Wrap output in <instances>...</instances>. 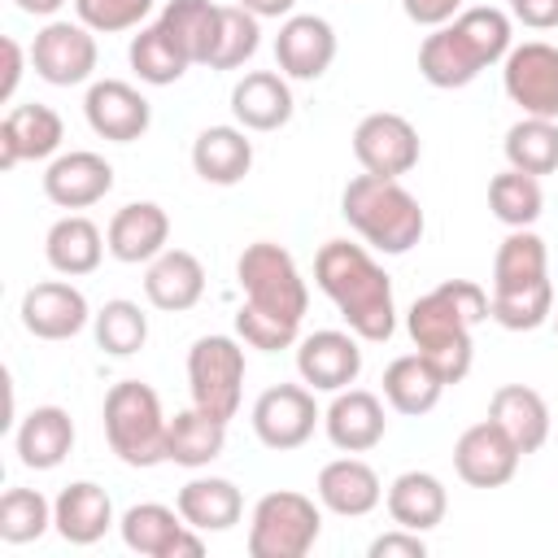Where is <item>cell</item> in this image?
Segmentation results:
<instances>
[{
	"mask_svg": "<svg viewBox=\"0 0 558 558\" xmlns=\"http://www.w3.org/2000/svg\"><path fill=\"white\" fill-rule=\"evenodd\" d=\"M384 506H388V519H392L397 527L432 532V527L445 523L449 493H445V484H440L432 471H401V475L388 484Z\"/></svg>",
	"mask_w": 558,
	"mask_h": 558,
	"instance_id": "f546056e",
	"label": "cell"
},
{
	"mask_svg": "<svg viewBox=\"0 0 558 558\" xmlns=\"http://www.w3.org/2000/svg\"><path fill=\"white\" fill-rule=\"evenodd\" d=\"M61 140H65V122L52 105H39V100L13 105L0 118V170H13L22 161L57 157Z\"/></svg>",
	"mask_w": 558,
	"mask_h": 558,
	"instance_id": "e0dca14e",
	"label": "cell"
},
{
	"mask_svg": "<svg viewBox=\"0 0 558 558\" xmlns=\"http://www.w3.org/2000/svg\"><path fill=\"white\" fill-rule=\"evenodd\" d=\"M109 187H113V166L92 148L57 153L44 170V196L57 209H87V205L105 201Z\"/></svg>",
	"mask_w": 558,
	"mask_h": 558,
	"instance_id": "d6986e66",
	"label": "cell"
},
{
	"mask_svg": "<svg viewBox=\"0 0 558 558\" xmlns=\"http://www.w3.org/2000/svg\"><path fill=\"white\" fill-rule=\"evenodd\" d=\"M318 423H323V410L310 384H275L253 401V432L275 453L301 449Z\"/></svg>",
	"mask_w": 558,
	"mask_h": 558,
	"instance_id": "30bf717a",
	"label": "cell"
},
{
	"mask_svg": "<svg viewBox=\"0 0 558 558\" xmlns=\"http://www.w3.org/2000/svg\"><path fill=\"white\" fill-rule=\"evenodd\" d=\"M126 61H131L135 78L148 83V87H170V83H179V78L187 74V65H192L157 22H153V26H140V35H131Z\"/></svg>",
	"mask_w": 558,
	"mask_h": 558,
	"instance_id": "8d00e7d4",
	"label": "cell"
},
{
	"mask_svg": "<svg viewBox=\"0 0 558 558\" xmlns=\"http://www.w3.org/2000/svg\"><path fill=\"white\" fill-rule=\"evenodd\" d=\"M105 440L109 449L126 462V466H157L166 462V410H161V397L140 384V379H122L105 392Z\"/></svg>",
	"mask_w": 558,
	"mask_h": 558,
	"instance_id": "8992f818",
	"label": "cell"
},
{
	"mask_svg": "<svg viewBox=\"0 0 558 558\" xmlns=\"http://www.w3.org/2000/svg\"><path fill=\"white\" fill-rule=\"evenodd\" d=\"M296 375L314 392H340L362 375V349L353 331H314L296 340Z\"/></svg>",
	"mask_w": 558,
	"mask_h": 558,
	"instance_id": "ac0fdd59",
	"label": "cell"
},
{
	"mask_svg": "<svg viewBox=\"0 0 558 558\" xmlns=\"http://www.w3.org/2000/svg\"><path fill=\"white\" fill-rule=\"evenodd\" d=\"M554 314V283H532L519 292H493V310L488 318L501 323L506 331H536L541 323H549Z\"/></svg>",
	"mask_w": 558,
	"mask_h": 558,
	"instance_id": "b9f144b4",
	"label": "cell"
},
{
	"mask_svg": "<svg viewBox=\"0 0 558 558\" xmlns=\"http://www.w3.org/2000/svg\"><path fill=\"white\" fill-rule=\"evenodd\" d=\"M144 296L161 314H183L205 296V266L187 248H166L144 270Z\"/></svg>",
	"mask_w": 558,
	"mask_h": 558,
	"instance_id": "603a6c76",
	"label": "cell"
},
{
	"mask_svg": "<svg viewBox=\"0 0 558 558\" xmlns=\"http://www.w3.org/2000/svg\"><path fill=\"white\" fill-rule=\"evenodd\" d=\"M510 17L532 31H549L558 26V0H510Z\"/></svg>",
	"mask_w": 558,
	"mask_h": 558,
	"instance_id": "7dc6e473",
	"label": "cell"
},
{
	"mask_svg": "<svg viewBox=\"0 0 558 558\" xmlns=\"http://www.w3.org/2000/svg\"><path fill=\"white\" fill-rule=\"evenodd\" d=\"M157 0H74V17L96 31V35H118V31H135Z\"/></svg>",
	"mask_w": 558,
	"mask_h": 558,
	"instance_id": "ee69618b",
	"label": "cell"
},
{
	"mask_svg": "<svg viewBox=\"0 0 558 558\" xmlns=\"http://www.w3.org/2000/svg\"><path fill=\"white\" fill-rule=\"evenodd\" d=\"M510 35H514L510 13L493 9V4L462 9L453 22L432 26V35L418 44V74H423L432 87H440V92L466 87V83H475L488 65L506 61V52L514 48Z\"/></svg>",
	"mask_w": 558,
	"mask_h": 558,
	"instance_id": "277c9868",
	"label": "cell"
},
{
	"mask_svg": "<svg viewBox=\"0 0 558 558\" xmlns=\"http://www.w3.org/2000/svg\"><path fill=\"white\" fill-rule=\"evenodd\" d=\"M227 445V418L201 410V405H187V410H174L170 427H166V462L174 466H209Z\"/></svg>",
	"mask_w": 558,
	"mask_h": 558,
	"instance_id": "d6a6232c",
	"label": "cell"
},
{
	"mask_svg": "<svg viewBox=\"0 0 558 558\" xmlns=\"http://www.w3.org/2000/svg\"><path fill=\"white\" fill-rule=\"evenodd\" d=\"M240 9H248L253 17H292L296 0H235Z\"/></svg>",
	"mask_w": 558,
	"mask_h": 558,
	"instance_id": "681fc988",
	"label": "cell"
},
{
	"mask_svg": "<svg viewBox=\"0 0 558 558\" xmlns=\"http://www.w3.org/2000/svg\"><path fill=\"white\" fill-rule=\"evenodd\" d=\"M262 44V17H253L240 4H222V35L209 57V70H240Z\"/></svg>",
	"mask_w": 558,
	"mask_h": 558,
	"instance_id": "7bdbcfd3",
	"label": "cell"
},
{
	"mask_svg": "<svg viewBox=\"0 0 558 558\" xmlns=\"http://www.w3.org/2000/svg\"><path fill=\"white\" fill-rule=\"evenodd\" d=\"M105 244H109V257L126 266H140V262L148 266L157 253L170 248V214L157 201H131L109 218Z\"/></svg>",
	"mask_w": 558,
	"mask_h": 558,
	"instance_id": "ffe728a7",
	"label": "cell"
},
{
	"mask_svg": "<svg viewBox=\"0 0 558 558\" xmlns=\"http://www.w3.org/2000/svg\"><path fill=\"white\" fill-rule=\"evenodd\" d=\"M445 388H449L445 375L418 349L414 353H401V357H392L384 366V401L397 414H405V418H418V414L436 410V401H440Z\"/></svg>",
	"mask_w": 558,
	"mask_h": 558,
	"instance_id": "1f68e13d",
	"label": "cell"
},
{
	"mask_svg": "<svg viewBox=\"0 0 558 558\" xmlns=\"http://www.w3.org/2000/svg\"><path fill=\"white\" fill-rule=\"evenodd\" d=\"M340 214L366 240V248L388 253V257L410 253L427 231L418 196L401 179H384V174H366V170L344 183Z\"/></svg>",
	"mask_w": 558,
	"mask_h": 558,
	"instance_id": "5b68a950",
	"label": "cell"
},
{
	"mask_svg": "<svg viewBox=\"0 0 558 558\" xmlns=\"http://www.w3.org/2000/svg\"><path fill=\"white\" fill-rule=\"evenodd\" d=\"M92 331H96V344L109 353V357H131L144 349L148 340V314L126 301V296H113L105 301L96 314H92Z\"/></svg>",
	"mask_w": 558,
	"mask_h": 558,
	"instance_id": "ab89813d",
	"label": "cell"
},
{
	"mask_svg": "<svg viewBox=\"0 0 558 558\" xmlns=\"http://www.w3.org/2000/svg\"><path fill=\"white\" fill-rule=\"evenodd\" d=\"M22 327L35 340H70L92 323L87 296L65 279H44L22 292Z\"/></svg>",
	"mask_w": 558,
	"mask_h": 558,
	"instance_id": "2e32d148",
	"label": "cell"
},
{
	"mask_svg": "<svg viewBox=\"0 0 558 558\" xmlns=\"http://www.w3.org/2000/svg\"><path fill=\"white\" fill-rule=\"evenodd\" d=\"M323 427H327V440L340 453H366L388 432L384 401L375 392H366V388H340L331 397V405L323 410Z\"/></svg>",
	"mask_w": 558,
	"mask_h": 558,
	"instance_id": "44dd1931",
	"label": "cell"
},
{
	"mask_svg": "<svg viewBox=\"0 0 558 558\" xmlns=\"http://www.w3.org/2000/svg\"><path fill=\"white\" fill-rule=\"evenodd\" d=\"M157 26L174 39V48L192 61V65H209L218 35H222V4L214 0H166V9L157 13Z\"/></svg>",
	"mask_w": 558,
	"mask_h": 558,
	"instance_id": "4dcf8cb0",
	"label": "cell"
},
{
	"mask_svg": "<svg viewBox=\"0 0 558 558\" xmlns=\"http://www.w3.org/2000/svg\"><path fill=\"white\" fill-rule=\"evenodd\" d=\"M187 388H192V405L218 418H235L244 392V340L201 336L187 349Z\"/></svg>",
	"mask_w": 558,
	"mask_h": 558,
	"instance_id": "ba28073f",
	"label": "cell"
},
{
	"mask_svg": "<svg viewBox=\"0 0 558 558\" xmlns=\"http://www.w3.org/2000/svg\"><path fill=\"white\" fill-rule=\"evenodd\" d=\"M192 170L214 187H235L253 170V140L244 126H205L192 140Z\"/></svg>",
	"mask_w": 558,
	"mask_h": 558,
	"instance_id": "4316f807",
	"label": "cell"
},
{
	"mask_svg": "<svg viewBox=\"0 0 558 558\" xmlns=\"http://www.w3.org/2000/svg\"><path fill=\"white\" fill-rule=\"evenodd\" d=\"M96 31H87L78 17L61 22L52 17L35 39H31V70L52 83V87H78L96 74Z\"/></svg>",
	"mask_w": 558,
	"mask_h": 558,
	"instance_id": "9c48e42d",
	"label": "cell"
},
{
	"mask_svg": "<svg viewBox=\"0 0 558 558\" xmlns=\"http://www.w3.org/2000/svg\"><path fill=\"white\" fill-rule=\"evenodd\" d=\"M501 87L523 118H558V48L545 39H527L506 52Z\"/></svg>",
	"mask_w": 558,
	"mask_h": 558,
	"instance_id": "8fae6325",
	"label": "cell"
},
{
	"mask_svg": "<svg viewBox=\"0 0 558 558\" xmlns=\"http://www.w3.org/2000/svg\"><path fill=\"white\" fill-rule=\"evenodd\" d=\"M275 61L279 74L296 78V83H314L331 70L336 61V31L327 17L318 13H292L283 17L279 35H275Z\"/></svg>",
	"mask_w": 558,
	"mask_h": 558,
	"instance_id": "9a60e30c",
	"label": "cell"
},
{
	"mask_svg": "<svg viewBox=\"0 0 558 558\" xmlns=\"http://www.w3.org/2000/svg\"><path fill=\"white\" fill-rule=\"evenodd\" d=\"M418 131L410 118L392 113V109H379V113H366L357 126H353V157L366 174H384V179H401L418 166Z\"/></svg>",
	"mask_w": 558,
	"mask_h": 558,
	"instance_id": "7c38bea8",
	"label": "cell"
},
{
	"mask_svg": "<svg viewBox=\"0 0 558 558\" xmlns=\"http://www.w3.org/2000/svg\"><path fill=\"white\" fill-rule=\"evenodd\" d=\"M174 506H179L183 523H192L196 532H231L240 523V514H244L240 488L231 480H222V475H196V480H187L179 488Z\"/></svg>",
	"mask_w": 558,
	"mask_h": 558,
	"instance_id": "836d02e7",
	"label": "cell"
},
{
	"mask_svg": "<svg viewBox=\"0 0 558 558\" xmlns=\"http://www.w3.org/2000/svg\"><path fill=\"white\" fill-rule=\"evenodd\" d=\"M0 48H4V78H0V100H13V92H17V83H22V70H26V57H31V52H22V44H17L13 35H4V39H0Z\"/></svg>",
	"mask_w": 558,
	"mask_h": 558,
	"instance_id": "c3c4849f",
	"label": "cell"
},
{
	"mask_svg": "<svg viewBox=\"0 0 558 558\" xmlns=\"http://www.w3.org/2000/svg\"><path fill=\"white\" fill-rule=\"evenodd\" d=\"M549 279V248L532 227H514L493 257V292H519Z\"/></svg>",
	"mask_w": 558,
	"mask_h": 558,
	"instance_id": "e575fe53",
	"label": "cell"
},
{
	"mask_svg": "<svg viewBox=\"0 0 558 558\" xmlns=\"http://www.w3.org/2000/svg\"><path fill=\"white\" fill-rule=\"evenodd\" d=\"M13 4H17L22 13H31V17H52L65 0H13Z\"/></svg>",
	"mask_w": 558,
	"mask_h": 558,
	"instance_id": "f907efd6",
	"label": "cell"
},
{
	"mask_svg": "<svg viewBox=\"0 0 558 558\" xmlns=\"http://www.w3.org/2000/svg\"><path fill=\"white\" fill-rule=\"evenodd\" d=\"M314 488H318V506L331 510V514H340V519H362V514H371L384 501V484H379L375 466L362 462V458H353V453L327 462L318 471V484Z\"/></svg>",
	"mask_w": 558,
	"mask_h": 558,
	"instance_id": "cb8c5ba5",
	"label": "cell"
},
{
	"mask_svg": "<svg viewBox=\"0 0 558 558\" xmlns=\"http://www.w3.org/2000/svg\"><path fill=\"white\" fill-rule=\"evenodd\" d=\"M105 253H109V244H105L100 227H96L87 214H65V218H57V222L48 227V235H44V257H48V266H52L57 275H65V279L92 275Z\"/></svg>",
	"mask_w": 558,
	"mask_h": 558,
	"instance_id": "83f0119b",
	"label": "cell"
},
{
	"mask_svg": "<svg viewBox=\"0 0 558 558\" xmlns=\"http://www.w3.org/2000/svg\"><path fill=\"white\" fill-rule=\"evenodd\" d=\"M401 9H405V17L414 22V26H445V22H453L458 13H462V0H401Z\"/></svg>",
	"mask_w": 558,
	"mask_h": 558,
	"instance_id": "bcb514c9",
	"label": "cell"
},
{
	"mask_svg": "<svg viewBox=\"0 0 558 558\" xmlns=\"http://www.w3.org/2000/svg\"><path fill=\"white\" fill-rule=\"evenodd\" d=\"M183 527H187V523H183L179 506L170 510V506H161V501H140V506H131V510L118 519V532H122L126 549L140 554V558H170L174 536H179Z\"/></svg>",
	"mask_w": 558,
	"mask_h": 558,
	"instance_id": "d590c367",
	"label": "cell"
},
{
	"mask_svg": "<svg viewBox=\"0 0 558 558\" xmlns=\"http://www.w3.org/2000/svg\"><path fill=\"white\" fill-rule=\"evenodd\" d=\"M235 279L244 292L235 310V336L262 353L292 349L301 340V318L310 310V288L292 253L275 240H253L235 262Z\"/></svg>",
	"mask_w": 558,
	"mask_h": 558,
	"instance_id": "6da1fadb",
	"label": "cell"
},
{
	"mask_svg": "<svg viewBox=\"0 0 558 558\" xmlns=\"http://www.w3.org/2000/svg\"><path fill=\"white\" fill-rule=\"evenodd\" d=\"M488 418L519 445V453H536L549 440V405L527 384H501L488 397Z\"/></svg>",
	"mask_w": 558,
	"mask_h": 558,
	"instance_id": "f1b7e54d",
	"label": "cell"
},
{
	"mask_svg": "<svg viewBox=\"0 0 558 558\" xmlns=\"http://www.w3.org/2000/svg\"><path fill=\"white\" fill-rule=\"evenodd\" d=\"M493 296L471 283V279H445L440 288L423 292L410 314H405V331L414 340V349L445 375V384H462L475 357V340L471 331L488 318Z\"/></svg>",
	"mask_w": 558,
	"mask_h": 558,
	"instance_id": "3957f363",
	"label": "cell"
},
{
	"mask_svg": "<svg viewBox=\"0 0 558 558\" xmlns=\"http://www.w3.org/2000/svg\"><path fill=\"white\" fill-rule=\"evenodd\" d=\"M83 113L87 126L109 144H135L153 122V105L144 100V92L122 78H96L83 96Z\"/></svg>",
	"mask_w": 558,
	"mask_h": 558,
	"instance_id": "5bb4252c",
	"label": "cell"
},
{
	"mask_svg": "<svg viewBox=\"0 0 558 558\" xmlns=\"http://www.w3.org/2000/svg\"><path fill=\"white\" fill-rule=\"evenodd\" d=\"M488 209L497 222H506L510 231L514 227H532L545 209V192H541V179L536 174H523V170H501L488 179Z\"/></svg>",
	"mask_w": 558,
	"mask_h": 558,
	"instance_id": "f35d334b",
	"label": "cell"
},
{
	"mask_svg": "<svg viewBox=\"0 0 558 558\" xmlns=\"http://www.w3.org/2000/svg\"><path fill=\"white\" fill-rule=\"evenodd\" d=\"M366 558H427V541H423V532H410V527L392 523V532H379L371 541Z\"/></svg>",
	"mask_w": 558,
	"mask_h": 558,
	"instance_id": "f6af8a7d",
	"label": "cell"
},
{
	"mask_svg": "<svg viewBox=\"0 0 558 558\" xmlns=\"http://www.w3.org/2000/svg\"><path fill=\"white\" fill-rule=\"evenodd\" d=\"M292 87L288 74L275 70H248L231 87V118L244 131H279L292 122Z\"/></svg>",
	"mask_w": 558,
	"mask_h": 558,
	"instance_id": "7402d4cb",
	"label": "cell"
},
{
	"mask_svg": "<svg viewBox=\"0 0 558 558\" xmlns=\"http://www.w3.org/2000/svg\"><path fill=\"white\" fill-rule=\"evenodd\" d=\"M506 161L523 174H554L558 170V118H519L506 131Z\"/></svg>",
	"mask_w": 558,
	"mask_h": 558,
	"instance_id": "74e56055",
	"label": "cell"
},
{
	"mask_svg": "<svg viewBox=\"0 0 558 558\" xmlns=\"http://www.w3.org/2000/svg\"><path fill=\"white\" fill-rule=\"evenodd\" d=\"M554 327H558V314H554Z\"/></svg>",
	"mask_w": 558,
	"mask_h": 558,
	"instance_id": "816d5d0a",
	"label": "cell"
},
{
	"mask_svg": "<svg viewBox=\"0 0 558 558\" xmlns=\"http://www.w3.org/2000/svg\"><path fill=\"white\" fill-rule=\"evenodd\" d=\"M314 283L340 310L349 331L366 344H384L397 331V301L388 270L371 257L366 244L327 240L314 257Z\"/></svg>",
	"mask_w": 558,
	"mask_h": 558,
	"instance_id": "7a4b0ae2",
	"label": "cell"
},
{
	"mask_svg": "<svg viewBox=\"0 0 558 558\" xmlns=\"http://www.w3.org/2000/svg\"><path fill=\"white\" fill-rule=\"evenodd\" d=\"M519 458H523L519 445L493 418L471 423L458 436V445H453V471L471 488H501V484H510L514 471H519Z\"/></svg>",
	"mask_w": 558,
	"mask_h": 558,
	"instance_id": "4fadbf2b",
	"label": "cell"
},
{
	"mask_svg": "<svg viewBox=\"0 0 558 558\" xmlns=\"http://www.w3.org/2000/svg\"><path fill=\"white\" fill-rule=\"evenodd\" d=\"M52 527V501L39 488H9L0 497V541L31 545Z\"/></svg>",
	"mask_w": 558,
	"mask_h": 558,
	"instance_id": "60d3db41",
	"label": "cell"
},
{
	"mask_svg": "<svg viewBox=\"0 0 558 558\" xmlns=\"http://www.w3.org/2000/svg\"><path fill=\"white\" fill-rule=\"evenodd\" d=\"M52 527L70 545H96L113 527V501H109V493L100 484H92V480L65 484L57 493V501H52Z\"/></svg>",
	"mask_w": 558,
	"mask_h": 558,
	"instance_id": "d4e9b609",
	"label": "cell"
},
{
	"mask_svg": "<svg viewBox=\"0 0 558 558\" xmlns=\"http://www.w3.org/2000/svg\"><path fill=\"white\" fill-rule=\"evenodd\" d=\"M13 449H17V462L31 466V471H52L70 458L74 449V418L61 410V405H35L17 432H13Z\"/></svg>",
	"mask_w": 558,
	"mask_h": 558,
	"instance_id": "484cf974",
	"label": "cell"
},
{
	"mask_svg": "<svg viewBox=\"0 0 558 558\" xmlns=\"http://www.w3.org/2000/svg\"><path fill=\"white\" fill-rule=\"evenodd\" d=\"M318 532H323V510L314 506V497L275 488L253 506L248 558H305L318 545Z\"/></svg>",
	"mask_w": 558,
	"mask_h": 558,
	"instance_id": "52a82bcc",
	"label": "cell"
}]
</instances>
